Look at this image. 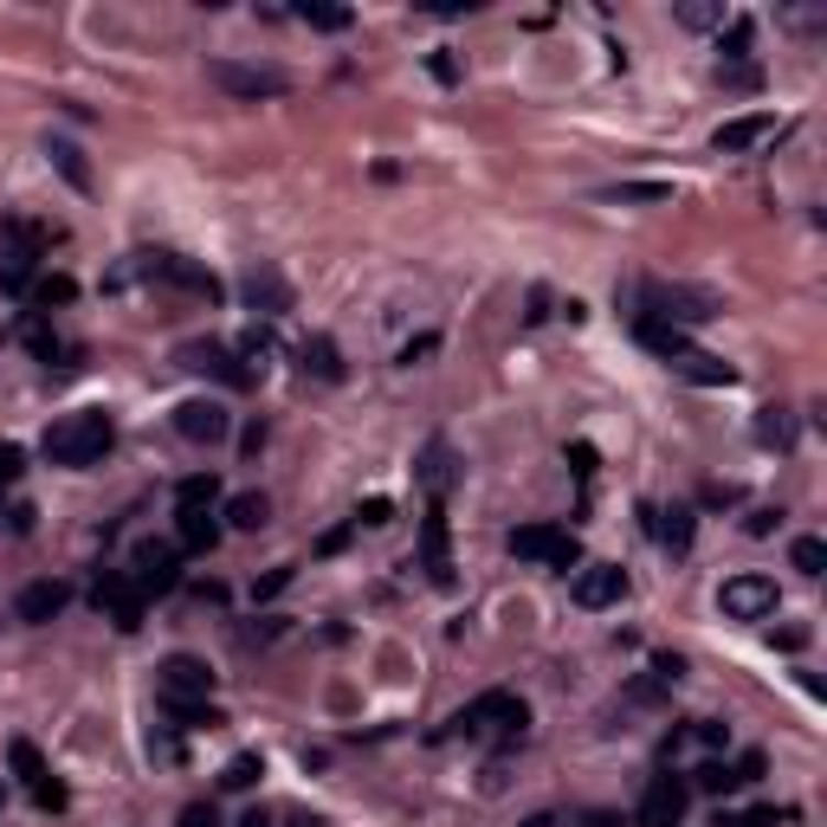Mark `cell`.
I'll use <instances>...</instances> for the list:
<instances>
[{
    "mask_svg": "<svg viewBox=\"0 0 827 827\" xmlns=\"http://www.w3.org/2000/svg\"><path fill=\"white\" fill-rule=\"evenodd\" d=\"M110 439H117V427H110V414L104 407H72V414H58L46 427V439H40V453H46L52 466H98L104 453H110Z\"/></svg>",
    "mask_w": 827,
    "mask_h": 827,
    "instance_id": "cell-1",
    "label": "cell"
},
{
    "mask_svg": "<svg viewBox=\"0 0 827 827\" xmlns=\"http://www.w3.org/2000/svg\"><path fill=\"white\" fill-rule=\"evenodd\" d=\"M491 725H504V743H524V725H531L524 698H518V692H486V698H472L446 730H453V737H486Z\"/></svg>",
    "mask_w": 827,
    "mask_h": 827,
    "instance_id": "cell-2",
    "label": "cell"
},
{
    "mask_svg": "<svg viewBox=\"0 0 827 827\" xmlns=\"http://www.w3.org/2000/svg\"><path fill=\"white\" fill-rule=\"evenodd\" d=\"M91 608H98L110 628H123V633H137L143 628V614H149V601H143V588L130 583V569H104L98 588H91Z\"/></svg>",
    "mask_w": 827,
    "mask_h": 827,
    "instance_id": "cell-3",
    "label": "cell"
},
{
    "mask_svg": "<svg viewBox=\"0 0 827 827\" xmlns=\"http://www.w3.org/2000/svg\"><path fill=\"white\" fill-rule=\"evenodd\" d=\"M175 362H182V369H195V376L227 382V389H252V382H259V369H246V356H240V349H227V342H182V349H175Z\"/></svg>",
    "mask_w": 827,
    "mask_h": 827,
    "instance_id": "cell-4",
    "label": "cell"
},
{
    "mask_svg": "<svg viewBox=\"0 0 827 827\" xmlns=\"http://www.w3.org/2000/svg\"><path fill=\"white\" fill-rule=\"evenodd\" d=\"M207 78H214L220 91H233V98H285V91H292V78H285L279 65H233V58H207Z\"/></svg>",
    "mask_w": 827,
    "mask_h": 827,
    "instance_id": "cell-5",
    "label": "cell"
},
{
    "mask_svg": "<svg viewBox=\"0 0 827 827\" xmlns=\"http://www.w3.org/2000/svg\"><path fill=\"white\" fill-rule=\"evenodd\" d=\"M511 556L549 563V569H576V563H583V543L569 531H556V524H524V531H511Z\"/></svg>",
    "mask_w": 827,
    "mask_h": 827,
    "instance_id": "cell-6",
    "label": "cell"
},
{
    "mask_svg": "<svg viewBox=\"0 0 827 827\" xmlns=\"http://www.w3.org/2000/svg\"><path fill=\"white\" fill-rule=\"evenodd\" d=\"M130 583L143 588V601L168 595V588H182V543H137V556H130Z\"/></svg>",
    "mask_w": 827,
    "mask_h": 827,
    "instance_id": "cell-7",
    "label": "cell"
},
{
    "mask_svg": "<svg viewBox=\"0 0 827 827\" xmlns=\"http://www.w3.org/2000/svg\"><path fill=\"white\" fill-rule=\"evenodd\" d=\"M640 317H660V324H705V317H718V297L692 292V285H646V311Z\"/></svg>",
    "mask_w": 827,
    "mask_h": 827,
    "instance_id": "cell-8",
    "label": "cell"
},
{
    "mask_svg": "<svg viewBox=\"0 0 827 827\" xmlns=\"http://www.w3.org/2000/svg\"><path fill=\"white\" fill-rule=\"evenodd\" d=\"M776 583L770 576H730L725 588H718V608H725L730 621H770L776 614Z\"/></svg>",
    "mask_w": 827,
    "mask_h": 827,
    "instance_id": "cell-9",
    "label": "cell"
},
{
    "mask_svg": "<svg viewBox=\"0 0 827 827\" xmlns=\"http://www.w3.org/2000/svg\"><path fill=\"white\" fill-rule=\"evenodd\" d=\"M7 763H13V776L26 782V795L40 802V808H65V782L46 770V757L26 743V737H13V750H7Z\"/></svg>",
    "mask_w": 827,
    "mask_h": 827,
    "instance_id": "cell-10",
    "label": "cell"
},
{
    "mask_svg": "<svg viewBox=\"0 0 827 827\" xmlns=\"http://www.w3.org/2000/svg\"><path fill=\"white\" fill-rule=\"evenodd\" d=\"M155 685H162V698H214V673L195 653H168L155 666Z\"/></svg>",
    "mask_w": 827,
    "mask_h": 827,
    "instance_id": "cell-11",
    "label": "cell"
},
{
    "mask_svg": "<svg viewBox=\"0 0 827 827\" xmlns=\"http://www.w3.org/2000/svg\"><path fill=\"white\" fill-rule=\"evenodd\" d=\"M175 434L195 439V446H220V439L233 434V414L220 401H182L175 407Z\"/></svg>",
    "mask_w": 827,
    "mask_h": 827,
    "instance_id": "cell-12",
    "label": "cell"
},
{
    "mask_svg": "<svg viewBox=\"0 0 827 827\" xmlns=\"http://www.w3.org/2000/svg\"><path fill=\"white\" fill-rule=\"evenodd\" d=\"M421 569H427L434 588H453V549H446V511H439V498L421 518Z\"/></svg>",
    "mask_w": 827,
    "mask_h": 827,
    "instance_id": "cell-13",
    "label": "cell"
},
{
    "mask_svg": "<svg viewBox=\"0 0 827 827\" xmlns=\"http://www.w3.org/2000/svg\"><path fill=\"white\" fill-rule=\"evenodd\" d=\"M685 802H692V788L679 776H653L646 795H640V827H679Z\"/></svg>",
    "mask_w": 827,
    "mask_h": 827,
    "instance_id": "cell-14",
    "label": "cell"
},
{
    "mask_svg": "<svg viewBox=\"0 0 827 827\" xmlns=\"http://www.w3.org/2000/svg\"><path fill=\"white\" fill-rule=\"evenodd\" d=\"M621 595H628V569H614V563L576 569V608H614Z\"/></svg>",
    "mask_w": 827,
    "mask_h": 827,
    "instance_id": "cell-15",
    "label": "cell"
},
{
    "mask_svg": "<svg viewBox=\"0 0 827 827\" xmlns=\"http://www.w3.org/2000/svg\"><path fill=\"white\" fill-rule=\"evenodd\" d=\"M240 292H246V304H252L259 317H285V311H292V285H285V279H279L272 265H252Z\"/></svg>",
    "mask_w": 827,
    "mask_h": 827,
    "instance_id": "cell-16",
    "label": "cell"
},
{
    "mask_svg": "<svg viewBox=\"0 0 827 827\" xmlns=\"http://www.w3.org/2000/svg\"><path fill=\"white\" fill-rule=\"evenodd\" d=\"M770 130H776V117H770V110H750V117H730V123H718L711 149H718V155H743V149L763 143Z\"/></svg>",
    "mask_w": 827,
    "mask_h": 827,
    "instance_id": "cell-17",
    "label": "cell"
},
{
    "mask_svg": "<svg viewBox=\"0 0 827 827\" xmlns=\"http://www.w3.org/2000/svg\"><path fill=\"white\" fill-rule=\"evenodd\" d=\"M65 601H72V583H33V588H20V621H33V628H46L52 614H65Z\"/></svg>",
    "mask_w": 827,
    "mask_h": 827,
    "instance_id": "cell-18",
    "label": "cell"
},
{
    "mask_svg": "<svg viewBox=\"0 0 827 827\" xmlns=\"http://www.w3.org/2000/svg\"><path fill=\"white\" fill-rule=\"evenodd\" d=\"M673 369H679L685 382H698V389H730V382H737V369H730L725 356H705V349H685V356H673Z\"/></svg>",
    "mask_w": 827,
    "mask_h": 827,
    "instance_id": "cell-19",
    "label": "cell"
},
{
    "mask_svg": "<svg viewBox=\"0 0 827 827\" xmlns=\"http://www.w3.org/2000/svg\"><path fill=\"white\" fill-rule=\"evenodd\" d=\"M297 362H304V376H317V382H342V349L330 337H304L297 342Z\"/></svg>",
    "mask_w": 827,
    "mask_h": 827,
    "instance_id": "cell-20",
    "label": "cell"
},
{
    "mask_svg": "<svg viewBox=\"0 0 827 827\" xmlns=\"http://www.w3.org/2000/svg\"><path fill=\"white\" fill-rule=\"evenodd\" d=\"M220 518H227L233 531H265V524H272V498H265V491H233Z\"/></svg>",
    "mask_w": 827,
    "mask_h": 827,
    "instance_id": "cell-21",
    "label": "cell"
},
{
    "mask_svg": "<svg viewBox=\"0 0 827 827\" xmlns=\"http://www.w3.org/2000/svg\"><path fill=\"white\" fill-rule=\"evenodd\" d=\"M46 155H52V168L78 188V195H91V168H85V149L72 143V137H46Z\"/></svg>",
    "mask_w": 827,
    "mask_h": 827,
    "instance_id": "cell-22",
    "label": "cell"
},
{
    "mask_svg": "<svg viewBox=\"0 0 827 827\" xmlns=\"http://www.w3.org/2000/svg\"><path fill=\"white\" fill-rule=\"evenodd\" d=\"M162 279H168V285H182V292H195V297H207V304L220 297V279H214V272H200L195 259H175V252L162 259Z\"/></svg>",
    "mask_w": 827,
    "mask_h": 827,
    "instance_id": "cell-23",
    "label": "cell"
},
{
    "mask_svg": "<svg viewBox=\"0 0 827 827\" xmlns=\"http://www.w3.org/2000/svg\"><path fill=\"white\" fill-rule=\"evenodd\" d=\"M414 472H421V486L434 491V498H446V486H453V446H446V439H427Z\"/></svg>",
    "mask_w": 827,
    "mask_h": 827,
    "instance_id": "cell-24",
    "label": "cell"
},
{
    "mask_svg": "<svg viewBox=\"0 0 827 827\" xmlns=\"http://www.w3.org/2000/svg\"><path fill=\"white\" fill-rule=\"evenodd\" d=\"M175 543H182V549H214V543H220V518H214V504H200V511H182V524H175Z\"/></svg>",
    "mask_w": 827,
    "mask_h": 827,
    "instance_id": "cell-25",
    "label": "cell"
},
{
    "mask_svg": "<svg viewBox=\"0 0 827 827\" xmlns=\"http://www.w3.org/2000/svg\"><path fill=\"white\" fill-rule=\"evenodd\" d=\"M633 337L646 342L653 356H666V362H673V356H685V349H692V342H685V330H679V324H660V317H640V324H633Z\"/></svg>",
    "mask_w": 827,
    "mask_h": 827,
    "instance_id": "cell-26",
    "label": "cell"
},
{
    "mask_svg": "<svg viewBox=\"0 0 827 827\" xmlns=\"http://www.w3.org/2000/svg\"><path fill=\"white\" fill-rule=\"evenodd\" d=\"M162 705H168V718H175L182 730H220V725H227L207 698H162Z\"/></svg>",
    "mask_w": 827,
    "mask_h": 827,
    "instance_id": "cell-27",
    "label": "cell"
},
{
    "mask_svg": "<svg viewBox=\"0 0 827 827\" xmlns=\"http://www.w3.org/2000/svg\"><path fill=\"white\" fill-rule=\"evenodd\" d=\"M750 33H757V26H750L743 13H730L725 26H718V52H725V65H750Z\"/></svg>",
    "mask_w": 827,
    "mask_h": 827,
    "instance_id": "cell-28",
    "label": "cell"
},
{
    "mask_svg": "<svg viewBox=\"0 0 827 827\" xmlns=\"http://www.w3.org/2000/svg\"><path fill=\"white\" fill-rule=\"evenodd\" d=\"M757 446H776V453L795 446V421H788V407H763V414H757Z\"/></svg>",
    "mask_w": 827,
    "mask_h": 827,
    "instance_id": "cell-29",
    "label": "cell"
},
{
    "mask_svg": "<svg viewBox=\"0 0 827 827\" xmlns=\"http://www.w3.org/2000/svg\"><path fill=\"white\" fill-rule=\"evenodd\" d=\"M175 504H182V511H200V504H220V479H214V472H188V479L175 486Z\"/></svg>",
    "mask_w": 827,
    "mask_h": 827,
    "instance_id": "cell-30",
    "label": "cell"
},
{
    "mask_svg": "<svg viewBox=\"0 0 827 827\" xmlns=\"http://www.w3.org/2000/svg\"><path fill=\"white\" fill-rule=\"evenodd\" d=\"M660 524H653V536L666 543V549H692V511L685 504H673V511H653Z\"/></svg>",
    "mask_w": 827,
    "mask_h": 827,
    "instance_id": "cell-31",
    "label": "cell"
},
{
    "mask_svg": "<svg viewBox=\"0 0 827 827\" xmlns=\"http://www.w3.org/2000/svg\"><path fill=\"white\" fill-rule=\"evenodd\" d=\"M259 776H265V757H259V750H240V757L220 770V788H233V795H240V788H252Z\"/></svg>",
    "mask_w": 827,
    "mask_h": 827,
    "instance_id": "cell-32",
    "label": "cell"
},
{
    "mask_svg": "<svg viewBox=\"0 0 827 827\" xmlns=\"http://www.w3.org/2000/svg\"><path fill=\"white\" fill-rule=\"evenodd\" d=\"M33 304H40V311H58V304H72V297H78V285H72V279H65V272H46V279H33Z\"/></svg>",
    "mask_w": 827,
    "mask_h": 827,
    "instance_id": "cell-33",
    "label": "cell"
},
{
    "mask_svg": "<svg viewBox=\"0 0 827 827\" xmlns=\"http://www.w3.org/2000/svg\"><path fill=\"white\" fill-rule=\"evenodd\" d=\"M297 20H304V26H317V33H342L356 13H349V7H324V0H304V7H297Z\"/></svg>",
    "mask_w": 827,
    "mask_h": 827,
    "instance_id": "cell-34",
    "label": "cell"
},
{
    "mask_svg": "<svg viewBox=\"0 0 827 827\" xmlns=\"http://www.w3.org/2000/svg\"><path fill=\"white\" fill-rule=\"evenodd\" d=\"M685 788H698V795H730V788H743L737 782V770L730 763H705V770H692V782Z\"/></svg>",
    "mask_w": 827,
    "mask_h": 827,
    "instance_id": "cell-35",
    "label": "cell"
},
{
    "mask_svg": "<svg viewBox=\"0 0 827 827\" xmlns=\"http://www.w3.org/2000/svg\"><path fill=\"white\" fill-rule=\"evenodd\" d=\"M788 563H795L802 576H821V569H827V543H821V536H795V549H788Z\"/></svg>",
    "mask_w": 827,
    "mask_h": 827,
    "instance_id": "cell-36",
    "label": "cell"
},
{
    "mask_svg": "<svg viewBox=\"0 0 827 827\" xmlns=\"http://www.w3.org/2000/svg\"><path fill=\"white\" fill-rule=\"evenodd\" d=\"M679 20L685 26H725V0H679Z\"/></svg>",
    "mask_w": 827,
    "mask_h": 827,
    "instance_id": "cell-37",
    "label": "cell"
},
{
    "mask_svg": "<svg viewBox=\"0 0 827 827\" xmlns=\"http://www.w3.org/2000/svg\"><path fill=\"white\" fill-rule=\"evenodd\" d=\"M26 349H33V356H40V362H58V356H65V342L52 337L46 324H40V317H33V324H26Z\"/></svg>",
    "mask_w": 827,
    "mask_h": 827,
    "instance_id": "cell-38",
    "label": "cell"
},
{
    "mask_svg": "<svg viewBox=\"0 0 827 827\" xmlns=\"http://www.w3.org/2000/svg\"><path fill=\"white\" fill-rule=\"evenodd\" d=\"M673 188L666 182H621V188H608L601 200H666Z\"/></svg>",
    "mask_w": 827,
    "mask_h": 827,
    "instance_id": "cell-39",
    "label": "cell"
},
{
    "mask_svg": "<svg viewBox=\"0 0 827 827\" xmlns=\"http://www.w3.org/2000/svg\"><path fill=\"white\" fill-rule=\"evenodd\" d=\"M20 472H26V453H20L13 439H0V486H13Z\"/></svg>",
    "mask_w": 827,
    "mask_h": 827,
    "instance_id": "cell-40",
    "label": "cell"
},
{
    "mask_svg": "<svg viewBox=\"0 0 827 827\" xmlns=\"http://www.w3.org/2000/svg\"><path fill=\"white\" fill-rule=\"evenodd\" d=\"M356 524H369V531H382V524H394V504H389V498H369V504L356 511Z\"/></svg>",
    "mask_w": 827,
    "mask_h": 827,
    "instance_id": "cell-41",
    "label": "cell"
},
{
    "mask_svg": "<svg viewBox=\"0 0 827 827\" xmlns=\"http://www.w3.org/2000/svg\"><path fill=\"white\" fill-rule=\"evenodd\" d=\"M175 827H220V808H214V802H188Z\"/></svg>",
    "mask_w": 827,
    "mask_h": 827,
    "instance_id": "cell-42",
    "label": "cell"
},
{
    "mask_svg": "<svg viewBox=\"0 0 827 827\" xmlns=\"http://www.w3.org/2000/svg\"><path fill=\"white\" fill-rule=\"evenodd\" d=\"M285 588H292V563H285V569H272L265 583H252V601H272V595H285Z\"/></svg>",
    "mask_w": 827,
    "mask_h": 827,
    "instance_id": "cell-43",
    "label": "cell"
},
{
    "mask_svg": "<svg viewBox=\"0 0 827 827\" xmlns=\"http://www.w3.org/2000/svg\"><path fill=\"white\" fill-rule=\"evenodd\" d=\"M718 78L737 85V91H757V78H763V72H757V65H718Z\"/></svg>",
    "mask_w": 827,
    "mask_h": 827,
    "instance_id": "cell-44",
    "label": "cell"
},
{
    "mask_svg": "<svg viewBox=\"0 0 827 827\" xmlns=\"http://www.w3.org/2000/svg\"><path fill=\"white\" fill-rule=\"evenodd\" d=\"M692 737H698L705 750H725V737H730V730H725V725H711V718H698V725H692Z\"/></svg>",
    "mask_w": 827,
    "mask_h": 827,
    "instance_id": "cell-45",
    "label": "cell"
},
{
    "mask_svg": "<svg viewBox=\"0 0 827 827\" xmlns=\"http://www.w3.org/2000/svg\"><path fill=\"white\" fill-rule=\"evenodd\" d=\"M427 65H434V78H439V85H459V58H453V52H434Z\"/></svg>",
    "mask_w": 827,
    "mask_h": 827,
    "instance_id": "cell-46",
    "label": "cell"
},
{
    "mask_svg": "<svg viewBox=\"0 0 827 827\" xmlns=\"http://www.w3.org/2000/svg\"><path fill=\"white\" fill-rule=\"evenodd\" d=\"M730 770H737V782H763V757H757V750H743Z\"/></svg>",
    "mask_w": 827,
    "mask_h": 827,
    "instance_id": "cell-47",
    "label": "cell"
},
{
    "mask_svg": "<svg viewBox=\"0 0 827 827\" xmlns=\"http://www.w3.org/2000/svg\"><path fill=\"white\" fill-rule=\"evenodd\" d=\"M349 531H356V524H337V531H324V543H317V556H337L342 543H349Z\"/></svg>",
    "mask_w": 827,
    "mask_h": 827,
    "instance_id": "cell-48",
    "label": "cell"
},
{
    "mask_svg": "<svg viewBox=\"0 0 827 827\" xmlns=\"http://www.w3.org/2000/svg\"><path fill=\"white\" fill-rule=\"evenodd\" d=\"M776 518H782V511H750V524H743V531H750V536H770V531H776Z\"/></svg>",
    "mask_w": 827,
    "mask_h": 827,
    "instance_id": "cell-49",
    "label": "cell"
},
{
    "mask_svg": "<svg viewBox=\"0 0 827 827\" xmlns=\"http://www.w3.org/2000/svg\"><path fill=\"white\" fill-rule=\"evenodd\" d=\"M524 317H531V324H543V317H549V292H543V285L531 292V311H524Z\"/></svg>",
    "mask_w": 827,
    "mask_h": 827,
    "instance_id": "cell-50",
    "label": "cell"
},
{
    "mask_svg": "<svg viewBox=\"0 0 827 827\" xmlns=\"http://www.w3.org/2000/svg\"><path fill=\"white\" fill-rule=\"evenodd\" d=\"M240 827H272V815H265V808H246V815H240Z\"/></svg>",
    "mask_w": 827,
    "mask_h": 827,
    "instance_id": "cell-51",
    "label": "cell"
},
{
    "mask_svg": "<svg viewBox=\"0 0 827 827\" xmlns=\"http://www.w3.org/2000/svg\"><path fill=\"white\" fill-rule=\"evenodd\" d=\"M524 827H556V821H549V815H531V821H524Z\"/></svg>",
    "mask_w": 827,
    "mask_h": 827,
    "instance_id": "cell-52",
    "label": "cell"
},
{
    "mask_svg": "<svg viewBox=\"0 0 827 827\" xmlns=\"http://www.w3.org/2000/svg\"><path fill=\"white\" fill-rule=\"evenodd\" d=\"M0 802H7V782H0Z\"/></svg>",
    "mask_w": 827,
    "mask_h": 827,
    "instance_id": "cell-53",
    "label": "cell"
}]
</instances>
